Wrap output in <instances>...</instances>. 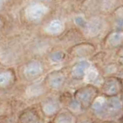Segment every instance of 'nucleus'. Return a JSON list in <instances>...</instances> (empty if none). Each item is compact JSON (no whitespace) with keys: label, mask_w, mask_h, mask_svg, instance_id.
Here are the masks:
<instances>
[{"label":"nucleus","mask_w":123,"mask_h":123,"mask_svg":"<svg viewBox=\"0 0 123 123\" xmlns=\"http://www.w3.org/2000/svg\"><path fill=\"white\" fill-rule=\"evenodd\" d=\"M95 51L94 46L90 43H81L77 45L72 49V53L74 56L80 58L90 57Z\"/></svg>","instance_id":"0eeeda50"},{"label":"nucleus","mask_w":123,"mask_h":123,"mask_svg":"<svg viewBox=\"0 0 123 123\" xmlns=\"http://www.w3.org/2000/svg\"><path fill=\"white\" fill-rule=\"evenodd\" d=\"M49 9L42 3H33L29 6L26 9V17L29 21H40L47 14Z\"/></svg>","instance_id":"7ed1b4c3"},{"label":"nucleus","mask_w":123,"mask_h":123,"mask_svg":"<svg viewBox=\"0 0 123 123\" xmlns=\"http://www.w3.org/2000/svg\"><path fill=\"white\" fill-rule=\"evenodd\" d=\"M107 104L111 115L118 113L123 109L122 102L118 95L113 97H107Z\"/></svg>","instance_id":"f8f14e48"},{"label":"nucleus","mask_w":123,"mask_h":123,"mask_svg":"<svg viewBox=\"0 0 123 123\" xmlns=\"http://www.w3.org/2000/svg\"><path fill=\"white\" fill-rule=\"evenodd\" d=\"M121 123H123V118H122L121 119Z\"/></svg>","instance_id":"cd10ccee"},{"label":"nucleus","mask_w":123,"mask_h":123,"mask_svg":"<svg viewBox=\"0 0 123 123\" xmlns=\"http://www.w3.org/2000/svg\"><path fill=\"white\" fill-rule=\"evenodd\" d=\"M82 123H93L92 122H91V121H88V120H86V121H84V122H83Z\"/></svg>","instance_id":"393cba45"},{"label":"nucleus","mask_w":123,"mask_h":123,"mask_svg":"<svg viewBox=\"0 0 123 123\" xmlns=\"http://www.w3.org/2000/svg\"><path fill=\"white\" fill-rule=\"evenodd\" d=\"M121 100H122V104H123V88H122V90L121 92Z\"/></svg>","instance_id":"b1692460"},{"label":"nucleus","mask_w":123,"mask_h":123,"mask_svg":"<svg viewBox=\"0 0 123 123\" xmlns=\"http://www.w3.org/2000/svg\"><path fill=\"white\" fill-rule=\"evenodd\" d=\"M13 79V75L9 72H2L0 73V86L6 87Z\"/></svg>","instance_id":"f3484780"},{"label":"nucleus","mask_w":123,"mask_h":123,"mask_svg":"<svg viewBox=\"0 0 123 123\" xmlns=\"http://www.w3.org/2000/svg\"><path fill=\"white\" fill-rule=\"evenodd\" d=\"M43 72V66L38 61H33L29 62L24 68V74L26 78L33 79L39 76Z\"/></svg>","instance_id":"1a4fd4ad"},{"label":"nucleus","mask_w":123,"mask_h":123,"mask_svg":"<svg viewBox=\"0 0 123 123\" xmlns=\"http://www.w3.org/2000/svg\"><path fill=\"white\" fill-rule=\"evenodd\" d=\"M53 123H77V118L71 111H64L56 115Z\"/></svg>","instance_id":"ddd939ff"},{"label":"nucleus","mask_w":123,"mask_h":123,"mask_svg":"<svg viewBox=\"0 0 123 123\" xmlns=\"http://www.w3.org/2000/svg\"><path fill=\"white\" fill-rule=\"evenodd\" d=\"M64 29V25L59 19H53L46 27V32L51 35H59L63 32Z\"/></svg>","instance_id":"4468645a"},{"label":"nucleus","mask_w":123,"mask_h":123,"mask_svg":"<svg viewBox=\"0 0 123 123\" xmlns=\"http://www.w3.org/2000/svg\"><path fill=\"white\" fill-rule=\"evenodd\" d=\"M103 27V22L101 18L94 15L91 16L86 22V24L83 28L84 34L89 38L97 37L101 33Z\"/></svg>","instance_id":"20e7f679"},{"label":"nucleus","mask_w":123,"mask_h":123,"mask_svg":"<svg viewBox=\"0 0 123 123\" xmlns=\"http://www.w3.org/2000/svg\"><path fill=\"white\" fill-rule=\"evenodd\" d=\"M60 109L59 102L54 99L47 100L43 105H42V110L43 113L47 116H52L58 112Z\"/></svg>","instance_id":"9b49d317"},{"label":"nucleus","mask_w":123,"mask_h":123,"mask_svg":"<svg viewBox=\"0 0 123 123\" xmlns=\"http://www.w3.org/2000/svg\"><path fill=\"white\" fill-rule=\"evenodd\" d=\"M91 68V63L88 61L82 60L74 64L71 68V75L74 79L80 80L84 79L86 72Z\"/></svg>","instance_id":"423d86ee"},{"label":"nucleus","mask_w":123,"mask_h":123,"mask_svg":"<svg viewBox=\"0 0 123 123\" xmlns=\"http://www.w3.org/2000/svg\"><path fill=\"white\" fill-rule=\"evenodd\" d=\"M1 26H2V22L0 20V28H1Z\"/></svg>","instance_id":"bb28decb"},{"label":"nucleus","mask_w":123,"mask_h":123,"mask_svg":"<svg viewBox=\"0 0 123 123\" xmlns=\"http://www.w3.org/2000/svg\"><path fill=\"white\" fill-rule=\"evenodd\" d=\"M65 58V53L62 51H55L50 55V59L53 62H60Z\"/></svg>","instance_id":"6ab92c4d"},{"label":"nucleus","mask_w":123,"mask_h":123,"mask_svg":"<svg viewBox=\"0 0 123 123\" xmlns=\"http://www.w3.org/2000/svg\"><path fill=\"white\" fill-rule=\"evenodd\" d=\"M90 108L96 116L99 118H106L111 115L110 111L108 108L107 97L104 95H98L94 99Z\"/></svg>","instance_id":"39448f33"},{"label":"nucleus","mask_w":123,"mask_h":123,"mask_svg":"<svg viewBox=\"0 0 123 123\" xmlns=\"http://www.w3.org/2000/svg\"><path fill=\"white\" fill-rule=\"evenodd\" d=\"M122 90V84L120 79L115 77H109L103 82L101 86V93L105 97L117 96Z\"/></svg>","instance_id":"f03ea898"},{"label":"nucleus","mask_w":123,"mask_h":123,"mask_svg":"<svg viewBox=\"0 0 123 123\" xmlns=\"http://www.w3.org/2000/svg\"><path fill=\"white\" fill-rule=\"evenodd\" d=\"M2 3H3V2H2V1H0V8L2 7Z\"/></svg>","instance_id":"a878e982"},{"label":"nucleus","mask_w":123,"mask_h":123,"mask_svg":"<svg viewBox=\"0 0 123 123\" xmlns=\"http://www.w3.org/2000/svg\"><path fill=\"white\" fill-rule=\"evenodd\" d=\"M65 75L64 73L56 71L51 73L47 77V83L53 89H59L64 86L65 82Z\"/></svg>","instance_id":"6e6552de"},{"label":"nucleus","mask_w":123,"mask_h":123,"mask_svg":"<svg viewBox=\"0 0 123 123\" xmlns=\"http://www.w3.org/2000/svg\"><path fill=\"white\" fill-rule=\"evenodd\" d=\"M114 14V29L115 31L122 32L123 31V6L117 7L113 12Z\"/></svg>","instance_id":"2eb2a0df"},{"label":"nucleus","mask_w":123,"mask_h":123,"mask_svg":"<svg viewBox=\"0 0 123 123\" xmlns=\"http://www.w3.org/2000/svg\"><path fill=\"white\" fill-rule=\"evenodd\" d=\"M105 43L109 48H116L123 45V32L112 31L105 38Z\"/></svg>","instance_id":"9d476101"},{"label":"nucleus","mask_w":123,"mask_h":123,"mask_svg":"<svg viewBox=\"0 0 123 123\" xmlns=\"http://www.w3.org/2000/svg\"><path fill=\"white\" fill-rule=\"evenodd\" d=\"M117 55L119 56V57H121L123 59V45L120 47V49H118V51L117 52Z\"/></svg>","instance_id":"5701e85b"},{"label":"nucleus","mask_w":123,"mask_h":123,"mask_svg":"<svg viewBox=\"0 0 123 123\" xmlns=\"http://www.w3.org/2000/svg\"><path fill=\"white\" fill-rule=\"evenodd\" d=\"M86 22L87 20L84 19V18L81 16V15H78V16L75 17L74 18V22L76 23V25H78L79 27H81L82 29L84 27V25H85Z\"/></svg>","instance_id":"412c9836"},{"label":"nucleus","mask_w":123,"mask_h":123,"mask_svg":"<svg viewBox=\"0 0 123 123\" xmlns=\"http://www.w3.org/2000/svg\"><path fill=\"white\" fill-rule=\"evenodd\" d=\"M111 70H113V72H116V71L118 70V66L115 64H110L108 66L105 67V72L106 73H111L112 72H111Z\"/></svg>","instance_id":"4be33fe9"},{"label":"nucleus","mask_w":123,"mask_h":123,"mask_svg":"<svg viewBox=\"0 0 123 123\" xmlns=\"http://www.w3.org/2000/svg\"><path fill=\"white\" fill-rule=\"evenodd\" d=\"M84 80L86 81L87 82H88V84H91L95 82V80L98 79V72L95 69L93 68H89L87 70V72H86L85 76H84Z\"/></svg>","instance_id":"a211bd4d"},{"label":"nucleus","mask_w":123,"mask_h":123,"mask_svg":"<svg viewBox=\"0 0 123 123\" xmlns=\"http://www.w3.org/2000/svg\"><path fill=\"white\" fill-rule=\"evenodd\" d=\"M98 96V89L93 85L88 84L78 88L74 93V99L78 101L83 109L90 108L94 99Z\"/></svg>","instance_id":"f257e3e1"},{"label":"nucleus","mask_w":123,"mask_h":123,"mask_svg":"<svg viewBox=\"0 0 123 123\" xmlns=\"http://www.w3.org/2000/svg\"><path fill=\"white\" fill-rule=\"evenodd\" d=\"M68 107H69V109H70V111H71L72 113L73 112H79V111H80L83 109V108L81 107V105H80V104L78 101H76L74 98L72 99L70 102Z\"/></svg>","instance_id":"aec40b11"},{"label":"nucleus","mask_w":123,"mask_h":123,"mask_svg":"<svg viewBox=\"0 0 123 123\" xmlns=\"http://www.w3.org/2000/svg\"><path fill=\"white\" fill-rule=\"evenodd\" d=\"M39 121L37 115L32 111H27L22 113L20 117V123H37Z\"/></svg>","instance_id":"dca6fc26"}]
</instances>
